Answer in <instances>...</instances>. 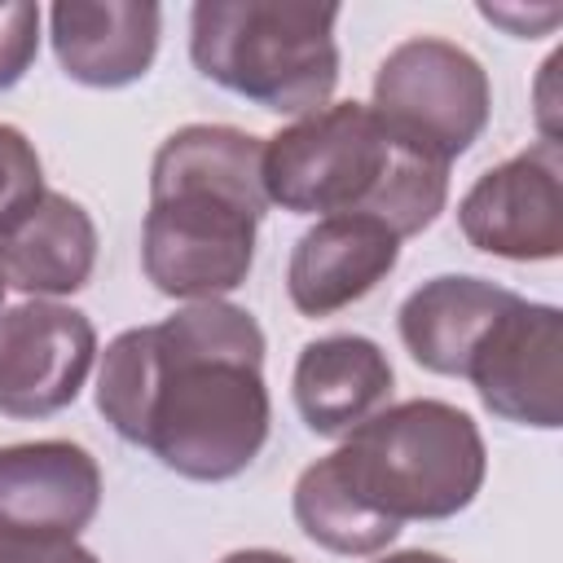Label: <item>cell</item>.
<instances>
[{
    "instance_id": "6da1fadb",
    "label": "cell",
    "mask_w": 563,
    "mask_h": 563,
    "mask_svg": "<svg viewBox=\"0 0 563 563\" xmlns=\"http://www.w3.org/2000/svg\"><path fill=\"white\" fill-rule=\"evenodd\" d=\"M97 409L128 444L150 449L185 479L242 475L273 422L260 321L238 303L207 299L123 330L101 352Z\"/></svg>"
},
{
    "instance_id": "7a4b0ae2",
    "label": "cell",
    "mask_w": 563,
    "mask_h": 563,
    "mask_svg": "<svg viewBox=\"0 0 563 563\" xmlns=\"http://www.w3.org/2000/svg\"><path fill=\"white\" fill-rule=\"evenodd\" d=\"M488 453L475 418L449 400L369 413L295 479V523L334 554H378L405 519H453L484 488Z\"/></svg>"
},
{
    "instance_id": "3957f363",
    "label": "cell",
    "mask_w": 563,
    "mask_h": 563,
    "mask_svg": "<svg viewBox=\"0 0 563 563\" xmlns=\"http://www.w3.org/2000/svg\"><path fill=\"white\" fill-rule=\"evenodd\" d=\"M260 158L264 141L229 123H189L158 145L141 229V268L158 295L207 303L246 282L268 211Z\"/></svg>"
},
{
    "instance_id": "277c9868",
    "label": "cell",
    "mask_w": 563,
    "mask_h": 563,
    "mask_svg": "<svg viewBox=\"0 0 563 563\" xmlns=\"http://www.w3.org/2000/svg\"><path fill=\"white\" fill-rule=\"evenodd\" d=\"M260 180L282 211L365 216L396 238L422 233L449 198V163L361 101L325 106L268 136Z\"/></svg>"
},
{
    "instance_id": "5b68a950",
    "label": "cell",
    "mask_w": 563,
    "mask_h": 563,
    "mask_svg": "<svg viewBox=\"0 0 563 563\" xmlns=\"http://www.w3.org/2000/svg\"><path fill=\"white\" fill-rule=\"evenodd\" d=\"M339 4L198 0L189 13L194 66L273 114H317L339 84Z\"/></svg>"
},
{
    "instance_id": "8992f818",
    "label": "cell",
    "mask_w": 563,
    "mask_h": 563,
    "mask_svg": "<svg viewBox=\"0 0 563 563\" xmlns=\"http://www.w3.org/2000/svg\"><path fill=\"white\" fill-rule=\"evenodd\" d=\"M374 110L409 141L453 163L488 128L493 88L466 48L418 35L383 57L374 75Z\"/></svg>"
},
{
    "instance_id": "52a82bcc",
    "label": "cell",
    "mask_w": 563,
    "mask_h": 563,
    "mask_svg": "<svg viewBox=\"0 0 563 563\" xmlns=\"http://www.w3.org/2000/svg\"><path fill=\"white\" fill-rule=\"evenodd\" d=\"M462 378H471L484 409L506 422L563 427V312L515 295L484 330Z\"/></svg>"
},
{
    "instance_id": "ba28073f",
    "label": "cell",
    "mask_w": 563,
    "mask_h": 563,
    "mask_svg": "<svg viewBox=\"0 0 563 563\" xmlns=\"http://www.w3.org/2000/svg\"><path fill=\"white\" fill-rule=\"evenodd\" d=\"M462 238L475 251L532 264L563 255V150L541 136L523 154L488 167L457 202Z\"/></svg>"
},
{
    "instance_id": "9c48e42d",
    "label": "cell",
    "mask_w": 563,
    "mask_h": 563,
    "mask_svg": "<svg viewBox=\"0 0 563 563\" xmlns=\"http://www.w3.org/2000/svg\"><path fill=\"white\" fill-rule=\"evenodd\" d=\"M97 356V330L79 308L26 299L0 312V413L48 418L66 409Z\"/></svg>"
},
{
    "instance_id": "30bf717a",
    "label": "cell",
    "mask_w": 563,
    "mask_h": 563,
    "mask_svg": "<svg viewBox=\"0 0 563 563\" xmlns=\"http://www.w3.org/2000/svg\"><path fill=\"white\" fill-rule=\"evenodd\" d=\"M101 506L97 457L70 440H26L0 449V528L75 537Z\"/></svg>"
},
{
    "instance_id": "8fae6325",
    "label": "cell",
    "mask_w": 563,
    "mask_h": 563,
    "mask_svg": "<svg viewBox=\"0 0 563 563\" xmlns=\"http://www.w3.org/2000/svg\"><path fill=\"white\" fill-rule=\"evenodd\" d=\"M400 260V238L365 216H325L290 251L286 295L303 317H330L365 299Z\"/></svg>"
},
{
    "instance_id": "7c38bea8",
    "label": "cell",
    "mask_w": 563,
    "mask_h": 563,
    "mask_svg": "<svg viewBox=\"0 0 563 563\" xmlns=\"http://www.w3.org/2000/svg\"><path fill=\"white\" fill-rule=\"evenodd\" d=\"M53 53L75 84H136L158 53L163 9L150 0H62L48 9Z\"/></svg>"
},
{
    "instance_id": "4fadbf2b",
    "label": "cell",
    "mask_w": 563,
    "mask_h": 563,
    "mask_svg": "<svg viewBox=\"0 0 563 563\" xmlns=\"http://www.w3.org/2000/svg\"><path fill=\"white\" fill-rule=\"evenodd\" d=\"M97 264L92 216L57 194L40 189L9 220H0V277L26 295H75Z\"/></svg>"
},
{
    "instance_id": "5bb4252c",
    "label": "cell",
    "mask_w": 563,
    "mask_h": 563,
    "mask_svg": "<svg viewBox=\"0 0 563 563\" xmlns=\"http://www.w3.org/2000/svg\"><path fill=\"white\" fill-rule=\"evenodd\" d=\"M391 396V361L365 334H325L295 361V405L317 435H347Z\"/></svg>"
},
{
    "instance_id": "9a60e30c",
    "label": "cell",
    "mask_w": 563,
    "mask_h": 563,
    "mask_svg": "<svg viewBox=\"0 0 563 563\" xmlns=\"http://www.w3.org/2000/svg\"><path fill=\"white\" fill-rule=\"evenodd\" d=\"M510 299H515V290H506V286H493V282L466 277V273H444V277L422 282L400 303L396 325H400L409 356L422 369L462 378L484 330L497 321V312Z\"/></svg>"
},
{
    "instance_id": "2e32d148",
    "label": "cell",
    "mask_w": 563,
    "mask_h": 563,
    "mask_svg": "<svg viewBox=\"0 0 563 563\" xmlns=\"http://www.w3.org/2000/svg\"><path fill=\"white\" fill-rule=\"evenodd\" d=\"M40 189H44V176H40L35 145L18 128L0 123V220H9Z\"/></svg>"
},
{
    "instance_id": "e0dca14e",
    "label": "cell",
    "mask_w": 563,
    "mask_h": 563,
    "mask_svg": "<svg viewBox=\"0 0 563 563\" xmlns=\"http://www.w3.org/2000/svg\"><path fill=\"white\" fill-rule=\"evenodd\" d=\"M40 53V4H0V92L13 88Z\"/></svg>"
},
{
    "instance_id": "ac0fdd59",
    "label": "cell",
    "mask_w": 563,
    "mask_h": 563,
    "mask_svg": "<svg viewBox=\"0 0 563 563\" xmlns=\"http://www.w3.org/2000/svg\"><path fill=\"white\" fill-rule=\"evenodd\" d=\"M0 563H101L75 537H40L0 528Z\"/></svg>"
},
{
    "instance_id": "d6986e66",
    "label": "cell",
    "mask_w": 563,
    "mask_h": 563,
    "mask_svg": "<svg viewBox=\"0 0 563 563\" xmlns=\"http://www.w3.org/2000/svg\"><path fill=\"white\" fill-rule=\"evenodd\" d=\"M220 563H295V559L290 554H277V550H233Z\"/></svg>"
},
{
    "instance_id": "ffe728a7",
    "label": "cell",
    "mask_w": 563,
    "mask_h": 563,
    "mask_svg": "<svg viewBox=\"0 0 563 563\" xmlns=\"http://www.w3.org/2000/svg\"><path fill=\"white\" fill-rule=\"evenodd\" d=\"M378 563H449L444 554H431V550H400V554H387Z\"/></svg>"
},
{
    "instance_id": "44dd1931",
    "label": "cell",
    "mask_w": 563,
    "mask_h": 563,
    "mask_svg": "<svg viewBox=\"0 0 563 563\" xmlns=\"http://www.w3.org/2000/svg\"><path fill=\"white\" fill-rule=\"evenodd\" d=\"M0 303H4V277H0Z\"/></svg>"
}]
</instances>
